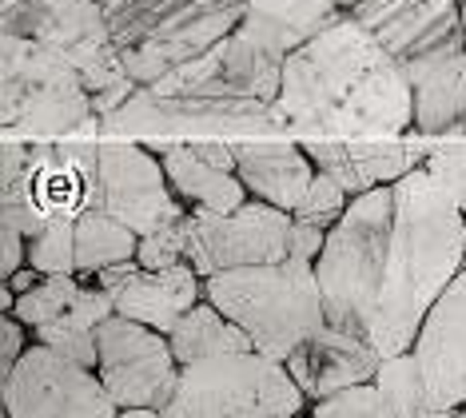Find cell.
Here are the masks:
<instances>
[{
    "label": "cell",
    "instance_id": "obj_1",
    "mask_svg": "<svg viewBox=\"0 0 466 418\" xmlns=\"http://www.w3.org/2000/svg\"><path fill=\"white\" fill-rule=\"evenodd\" d=\"M283 127L327 139H399L415 132V84L347 13L283 60L275 100Z\"/></svg>",
    "mask_w": 466,
    "mask_h": 418
},
{
    "label": "cell",
    "instance_id": "obj_2",
    "mask_svg": "<svg viewBox=\"0 0 466 418\" xmlns=\"http://www.w3.org/2000/svg\"><path fill=\"white\" fill-rule=\"evenodd\" d=\"M466 267V216L434 184L427 168H415L395 184V223L379 307L370 319V342L379 355H402L415 347L431 307Z\"/></svg>",
    "mask_w": 466,
    "mask_h": 418
},
{
    "label": "cell",
    "instance_id": "obj_3",
    "mask_svg": "<svg viewBox=\"0 0 466 418\" xmlns=\"http://www.w3.org/2000/svg\"><path fill=\"white\" fill-rule=\"evenodd\" d=\"M204 299H211L239 331H248L251 347L288 362L319 327H327L323 291L315 263L283 260L231 267L204 279Z\"/></svg>",
    "mask_w": 466,
    "mask_h": 418
},
{
    "label": "cell",
    "instance_id": "obj_4",
    "mask_svg": "<svg viewBox=\"0 0 466 418\" xmlns=\"http://www.w3.org/2000/svg\"><path fill=\"white\" fill-rule=\"evenodd\" d=\"M251 0H104L128 76L152 88L243 25Z\"/></svg>",
    "mask_w": 466,
    "mask_h": 418
},
{
    "label": "cell",
    "instance_id": "obj_5",
    "mask_svg": "<svg viewBox=\"0 0 466 418\" xmlns=\"http://www.w3.org/2000/svg\"><path fill=\"white\" fill-rule=\"evenodd\" d=\"M0 120L5 132L25 139L100 136L92 92L76 64L45 40L13 32L0 40Z\"/></svg>",
    "mask_w": 466,
    "mask_h": 418
},
{
    "label": "cell",
    "instance_id": "obj_6",
    "mask_svg": "<svg viewBox=\"0 0 466 418\" xmlns=\"http://www.w3.org/2000/svg\"><path fill=\"white\" fill-rule=\"evenodd\" d=\"M390 223H395V184L370 188L351 199L343 219L327 231V248L315 260L327 323L370 339V319L383 291Z\"/></svg>",
    "mask_w": 466,
    "mask_h": 418
},
{
    "label": "cell",
    "instance_id": "obj_7",
    "mask_svg": "<svg viewBox=\"0 0 466 418\" xmlns=\"http://www.w3.org/2000/svg\"><path fill=\"white\" fill-rule=\"evenodd\" d=\"M307 394L288 362L263 351H228L179 367L164 418H299Z\"/></svg>",
    "mask_w": 466,
    "mask_h": 418
},
{
    "label": "cell",
    "instance_id": "obj_8",
    "mask_svg": "<svg viewBox=\"0 0 466 418\" xmlns=\"http://www.w3.org/2000/svg\"><path fill=\"white\" fill-rule=\"evenodd\" d=\"M279 112L256 96H192L136 88L116 116L100 120V139H251L279 136Z\"/></svg>",
    "mask_w": 466,
    "mask_h": 418
},
{
    "label": "cell",
    "instance_id": "obj_9",
    "mask_svg": "<svg viewBox=\"0 0 466 418\" xmlns=\"http://www.w3.org/2000/svg\"><path fill=\"white\" fill-rule=\"evenodd\" d=\"M295 216L275 203L248 199L236 211L187 208V263L199 275L291 260Z\"/></svg>",
    "mask_w": 466,
    "mask_h": 418
},
{
    "label": "cell",
    "instance_id": "obj_10",
    "mask_svg": "<svg viewBox=\"0 0 466 418\" xmlns=\"http://www.w3.org/2000/svg\"><path fill=\"white\" fill-rule=\"evenodd\" d=\"M5 418H120V406L92 367L36 342L5 379Z\"/></svg>",
    "mask_w": 466,
    "mask_h": 418
},
{
    "label": "cell",
    "instance_id": "obj_11",
    "mask_svg": "<svg viewBox=\"0 0 466 418\" xmlns=\"http://www.w3.org/2000/svg\"><path fill=\"white\" fill-rule=\"evenodd\" d=\"M100 367L96 374L120 411H164L179 382V362L167 335L112 315L100 323Z\"/></svg>",
    "mask_w": 466,
    "mask_h": 418
},
{
    "label": "cell",
    "instance_id": "obj_12",
    "mask_svg": "<svg viewBox=\"0 0 466 418\" xmlns=\"http://www.w3.org/2000/svg\"><path fill=\"white\" fill-rule=\"evenodd\" d=\"M92 208L124 219L136 235H147L164 223L187 216L176 196L164 159L147 152L140 139H100V179Z\"/></svg>",
    "mask_w": 466,
    "mask_h": 418
},
{
    "label": "cell",
    "instance_id": "obj_13",
    "mask_svg": "<svg viewBox=\"0 0 466 418\" xmlns=\"http://www.w3.org/2000/svg\"><path fill=\"white\" fill-rule=\"evenodd\" d=\"M351 16L407 68L466 45L462 0H359Z\"/></svg>",
    "mask_w": 466,
    "mask_h": 418
},
{
    "label": "cell",
    "instance_id": "obj_14",
    "mask_svg": "<svg viewBox=\"0 0 466 418\" xmlns=\"http://www.w3.org/2000/svg\"><path fill=\"white\" fill-rule=\"evenodd\" d=\"M303 152L311 164L335 176L351 196H363L370 188L399 184L415 168L427 164L431 148L415 139H327V136H303Z\"/></svg>",
    "mask_w": 466,
    "mask_h": 418
},
{
    "label": "cell",
    "instance_id": "obj_15",
    "mask_svg": "<svg viewBox=\"0 0 466 418\" xmlns=\"http://www.w3.org/2000/svg\"><path fill=\"white\" fill-rule=\"evenodd\" d=\"M415 359L447 411L466 406V267L431 307L415 339Z\"/></svg>",
    "mask_w": 466,
    "mask_h": 418
},
{
    "label": "cell",
    "instance_id": "obj_16",
    "mask_svg": "<svg viewBox=\"0 0 466 418\" xmlns=\"http://www.w3.org/2000/svg\"><path fill=\"white\" fill-rule=\"evenodd\" d=\"M379 347L367 335H355V331L343 327H319L303 347L291 351L288 371L291 379L299 382V391L311 403L327 399V394H339L347 387H359V382H370L379 371Z\"/></svg>",
    "mask_w": 466,
    "mask_h": 418
},
{
    "label": "cell",
    "instance_id": "obj_17",
    "mask_svg": "<svg viewBox=\"0 0 466 418\" xmlns=\"http://www.w3.org/2000/svg\"><path fill=\"white\" fill-rule=\"evenodd\" d=\"M311 156L303 152L299 139L288 136H251L236 139V176L243 179V188L251 191V199L275 203V208L291 211L299 208V199L307 196L315 179Z\"/></svg>",
    "mask_w": 466,
    "mask_h": 418
},
{
    "label": "cell",
    "instance_id": "obj_18",
    "mask_svg": "<svg viewBox=\"0 0 466 418\" xmlns=\"http://www.w3.org/2000/svg\"><path fill=\"white\" fill-rule=\"evenodd\" d=\"M415 132L422 139H466V45L410 64Z\"/></svg>",
    "mask_w": 466,
    "mask_h": 418
},
{
    "label": "cell",
    "instance_id": "obj_19",
    "mask_svg": "<svg viewBox=\"0 0 466 418\" xmlns=\"http://www.w3.org/2000/svg\"><path fill=\"white\" fill-rule=\"evenodd\" d=\"M199 291H204V275L192 263H176L164 271L140 267L116 291V315L136 319V323L160 331V335H172V327L199 303Z\"/></svg>",
    "mask_w": 466,
    "mask_h": 418
},
{
    "label": "cell",
    "instance_id": "obj_20",
    "mask_svg": "<svg viewBox=\"0 0 466 418\" xmlns=\"http://www.w3.org/2000/svg\"><path fill=\"white\" fill-rule=\"evenodd\" d=\"M343 16L347 8H339L335 0H251L248 16L236 32L259 48L291 56L295 48H303L307 40H315Z\"/></svg>",
    "mask_w": 466,
    "mask_h": 418
},
{
    "label": "cell",
    "instance_id": "obj_21",
    "mask_svg": "<svg viewBox=\"0 0 466 418\" xmlns=\"http://www.w3.org/2000/svg\"><path fill=\"white\" fill-rule=\"evenodd\" d=\"M147 152H156L164 159V171L172 179L176 196L192 208H208V211H236L248 203L251 191L243 188V179L236 171H224V168H211L208 159H199L187 152L184 139H140Z\"/></svg>",
    "mask_w": 466,
    "mask_h": 418
},
{
    "label": "cell",
    "instance_id": "obj_22",
    "mask_svg": "<svg viewBox=\"0 0 466 418\" xmlns=\"http://www.w3.org/2000/svg\"><path fill=\"white\" fill-rule=\"evenodd\" d=\"M167 342H172L179 367L211 359V355H228V351H251L248 331H239L211 299H199V303L172 327Z\"/></svg>",
    "mask_w": 466,
    "mask_h": 418
},
{
    "label": "cell",
    "instance_id": "obj_23",
    "mask_svg": "<svg viewBox=\"0 0 466 418\" xmlns=\"http://www.w3.org/2000/svg\"><path fill=\"white\" fill-rule=\"evenodd\" d=\"M283 60L288 56L251 45L239 32L219 40V64H224V84L231 96H256V100L275 104L283 88Z\"/></svg>",
    "mask_w": 466,
    "mask_h": 418
},
{
    "label": "cell",
    "instance_id": "obj_24",
    "mask_svg": "<svg viewBox=\"0 0 466 418\" xmlns=\"http://www.w3.org/2000/svg\"><path fill=\"white\" fill-rule=\"evenodd\" d=\"M375 387L383 391V399L395 418H439L451 414L439 403V394L431 391L427 374H422L415 351H402V355H387L375 371Z\"/></svg>",
    "mask_w": 466,
    "mask_h": 418
},
{
    "label": "cell",
    "instance_id": "obj_25",
    "mask_svg": "<svg viewBox=\"0 0 466 418\" xmlns=\"http://www.w3.org/2000/svg\"><path fill=\"white\" fill-rule=\"evenodd\" d=\"M140 251V235L124 219L108 216L100 208H88L76 219V267L80 275H96L112 263H128Z\"/></svg>",
    "mask_w": 466,
    "mask_h": 418
},
{
    "label": "cell",
    "instance_id": "obj_26",
    "mask_svg": "<svg viewBox=\"0 0 466 418\" xmlns=\"http://www.w3.org/2000/svg\"><path fill=\"white\" fill-rule=\"evenodd\" d=\"M76 291H80V279L76 275H45L36 287H28L25 295H16V311H13V315L25 327L36 331V327L52 323V319L68 315Z\"/></svg>",
    "mask_w": 466,
    "mask_h": 418
},
{
    "label": "cell",
    "instance_id": "obj_27",
    "mask_svg": "<svg viewBox=\"0 0 466 418\" xmlns=\"http://www.w3.org/2000/svg\"><path fill=\"white\" fill-rule=\"evenodd\" d=\"M28 267L40 275H80L76 267V219H56L28 240Z\"/></svg>",
    "mask_w": 466,
    "mask_h": 418
},
{
    "label": "cell",
    "instance_id": "obj_28",
    "mask_svg": "<svg viewBox=\"0 0 466 418\" xmlns=\"http://www.w3.org/2000/svg\"><path fill=\"white\" fill-rule=\"evenodd\" d=\"M351 191L339 184L335 176H327V171H315L311 188H307V196L299 199V208H295V219L303 223H315V228H327L331 231L339 219H343V211L351 208Z\"/></svg>",
    "mask_w": 466,
    "mask_h": 418
},
{
    "label": "cell",
    "instance_id": "obj_29",
    "mask_svg": "<svg viewBox=\"0 0 466 418\" xmlns=\"http://www.w3.org/2000/svg\"><path fill=\"white\" fill-rule=\"evenodd\" d=\"M36 342H45V347H52L56 355H65L72 362H80V367H92V371L100 367V339H96V331L68 323L65 315L52 319V323H45V327H36Z\"/></svg>",
    "mask_w": 466,
    "mask_h": 418
},
{
    "label": "cell",
    "instance_id": "obj_30",
    "mask_svg": "<svg viewBox=\"0 0 466 418\" xmlns=\"http://www.w3.org/2000/svg\"><path fill=\"white\" fill-rule=\"evenodd\" d=\"M311 418H395L390 406L383 399V391L370 382H359V387H347L339 394H327L311 406Z\"/></svg>",
    "mask_w": 466,
    "mask_h": 418
},
{
    "label": "cell",
    "instance_id": "obj_31",
    "mask_svg": "<svg viewBox=\"0 0 466 418\" xmlns=\"http://www.w3.org/2000/svg\"><path fill=\"white\" fill-rule=\"evenodd\" d=\"M136 260L147 271H164V267H176V263H187V216H179L164 228L140 235V251Z\"/></svg>",
    "mask_w": 466,
    "mask_h": 418
},
{
    "label": "cell",
    "instance_id": "obj_32",
    "mask_svg": "<svg viewBox=\"0 0 466 418\" xmlns=\"http://www.w3.org/2000/svg\"><path fill=\"white\" fill-rule=\"evenodd\" d=\"M434 176L447 196L454 199V208L466 216V139H447V144L431 148L427 164H422Z\"/></svg>",
    "mask_w": 466,
    "mask_h": 418
},
{
    "label": "cell",
    "instance_id": "obj_33",
    "mask_svg": "<svg viewBox=\"0 0 466 418\" xmlns=\"http://www.w3.org/2000/svg\"><path fill=\"white\" fill-rule=\"evenodd\" d=\"M28 263V235L13 219H0V279H13Z\"/></svg>",
    "mask_w": 466,
    "mask_h": 418
},
{
    "label": "cell",
    "instance_id": "obj_34",
    "mask_svg": "<svg viewBox=\"0 0 466 418\" xmlns=\"http://www.w3.org/2000/svg\"><path fill=\"white\" fill-rule=\"evenodd\" d=\"M0 379H8V374L16 371V362L25 359L28 351V339H25V323H20L16 315H5V323H0Z\"/></svg>",
    "mask_w": 466,
    "mask_h": 418
},
{
    "label": "cell",
    "instance_id": "obj_35",
    "mask_svg": "<svg viewBox=\"0 0 466 418\" xmlns=\"http://www.w3.org/2000/svg\"><path fill=\"white\" fill-rule=\"evenodd\" d=\"M327 248V228H315V223H303L295 219L291 228V260H303V263H315Z\"/></svg>",
    "mask_w": 466,
    "mask_h": 418
},
{
    "label": "cell",
    "instance_id": "obj_36",
    "mask_svg": "<svg viewBox=\"0 0 466 418\" xmlns=\"http://www.w3.org/2000/svg\"><path fill=\"white\" fill-rule=\"evenodd\" d=\"M187 152L208 159L211 168H224V171H236V139H184Z\"/></svg>",
    "mask_w": 466,
    "mask_h": 418
},
{
    "label": "cell",
    "instance_id": "obj_37",
    "mask_svg": "<svg viewBox=\"0 0 466 418\" xmlns=\"http://www.w3.org/2000/svg\"><path fill=\"white\" fill-rule=\"evenodd\" d=\"M136 271H140V260H128V263H112V267H104V271H96L92 279H96V283H104L108 291H120V287L128 283Z\"/></svg>",
    "mask_w": 466,
    "mask_h": 418
},
{
    "label": "cell",
    "instance_id": "obj_38",
    "mask_svg": "<svg viewBox=\"0 0 466 418\" xmlns=\"http://www.w3.org/2000/svg\"><path fill=\"white\" fill-rule=\"evenodd\" d=\"M40 279H45V275H40V271H36V267H28V263H25V267H20V271H16L13 279H5V283H8V287H13V291H16V295H25V291H28V287H36V283H40Z\"/></svg>",
    "mask_w": 466,
    "mask_h": 418
},
{
    "label": "cell",
    "instance_id": "obj_39",
    "mask_svg": "<svg viewBox=\"0 0 466 418\" xmlns=\"http://www.w3.org/2000/svg\"><path fill=\"white\" fill-rule=\"evenodd\" d=\"M120 418H164L160 411H120Z\"/></svg>",
    "mask_w": 466,
    "mask_h": 418
},
{
    "label": "cell",
    "instance_id": "obj_40",
    "mask_svg": "<svg viewBox=\"0 0 466 418\" xmlns=\"http://www.w3.org/2000/svg\"><path fill=\"white\" fill-rule=\"evenodd\" d=\"M335 5H339V8H347V13H351V8L359 5V0H335Z\"/></svg>",
    "mask_w": 466,
    "mask_h": 418
},
{
    "label": "cell",
    "instance_id": "obj_41",
    "mask_svg": "<svg viewBox=\"0 0 466 418\" xmlns=\"http://www.w3.org/2000/svg\"><path fill=\"white\" fill-rule=\"evenodd\" d=\"M462 28H466V0H462Z\"/></svg>",
    "mask_w": 466,
    "mask_h": 418
}]
</instances>
